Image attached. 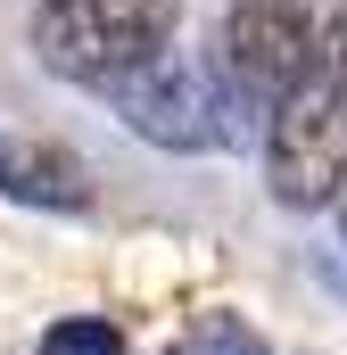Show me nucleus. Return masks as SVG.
<instances>
[{
  "label": "nucleus",
  "mask_w": 347,
  "mask_h": 355,
  "mask_svg": "<svg viewBox=\"0 0 347 355\" xmlns=\"http://www.w3.org/2000/svg\"><path fill=\"white\" fill-rule=\"evenodd\" d=\"M0 198L17 207H50V215H83L99 198V182L75 149L58 141H33V132H0Z\"/></svg>",
  "instance_id": "obj_5"
},
{
  "label": "nucleus",
  "mask_w": 347,
  "mask_h": 355,
  "mask_svg": "<svg viewBox=\"0 0 347 355\" xmlns=\"http://www.w3.org/2000/svg\"><path fill=\"white\" fill-rule=\"evenodd\" d=\"M174 355H273L264 347V331L248 322V314H190L182 331H174Z\"/></svg>",
  "instance_id": "obj_6"
},
{
  "label": "nucleus",
  "mask_w": 347,
  "mask_h": 355,
  "mask_svg": "<svg viewBox=\"0 0 347 355\" xmlns=\"http://www.w3.org/2000/svg\"><path fill=\"white\" fill-rule=\"evenodd\" d=\"M215 75L240 107H289L298 91H314L331 75V33L314 0H232L215 25Z\"/></svg>",
  "instance_id": "obj_1"
},
{
  "label": "nucleus",
  "mask_w": 347,
  "mask_h": 355,
  "mask_svg": "<svg viewBox=\"0 0 347 355\" xmlns=\"http://www.w3.org/2000/svg\"><path fill=\"white\" fill-rule=\"evenodd\" d=\"M264 182L281 207H339L347 198V75H323L289 107L264 116Z\"/></svg>",
  "instance_id": "obj_4"
},
{
  "label": "nucleus",
  "mask_w": 347,
  "mask_h": 355,
  "mask_svg": "<svg viewBox=\"0 0 347 355\" xmlns=\"http://www.w3.org/2000/svg\"><path fill=\"white\" fill-rule=\"evenodd\" d=\"M174 25H182V0H42L33 50H42L50 75L108 91L124 75H141L149 58H166Z\"/></svg>",
  "instance_id": "obj_2"
},
{
  "label": "nucleus",
  "mask_w": 347,
  "mask_h": 355,
  "mask_svg": "<svg viewBox=\"0 0 347 355\" xmlns=\"http://www.w3.org/2000/svg\"><path fill=\"white\" fill-rule=\"evenodd\" d=\"M149 149H223L240 124H232V91H223V75L215 67H198V58H182V50H166V58H149L141 75H124V83L99 91Z\"/></svg>",
  "instance_id": "obj_3"
},
{
  "label": "nucleus",
  "mask_w": 347,
  "mask_h": 355,
  "mask_svg": "<svg viewBox=\"0 0 347 355\" xmlns=\"http://www.w3.org/2000/svg\"><path fill=\"white\" fill-rule=\"evenodd\" d=\"M42 355H124V322H108V314H58L42 331Z\"/></svg>",
  "instance_id": "obj_7"
}]
</instances>
